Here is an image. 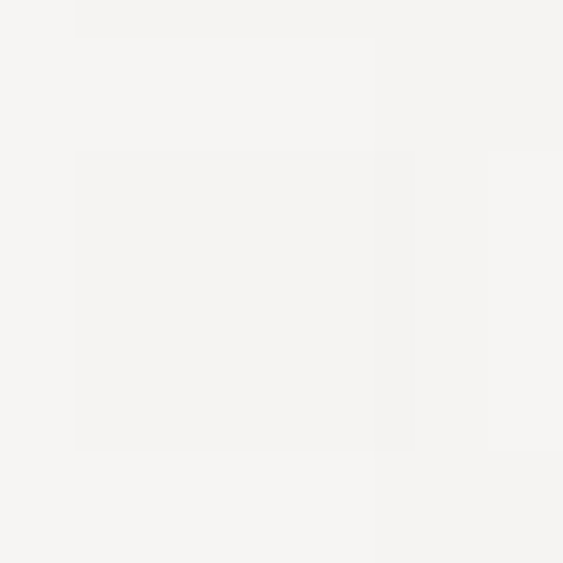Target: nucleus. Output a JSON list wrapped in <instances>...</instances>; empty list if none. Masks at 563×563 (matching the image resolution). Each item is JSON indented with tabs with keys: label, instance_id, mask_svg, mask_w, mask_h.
Listing matches in <instances>:
<instances>
[]
</instances>
